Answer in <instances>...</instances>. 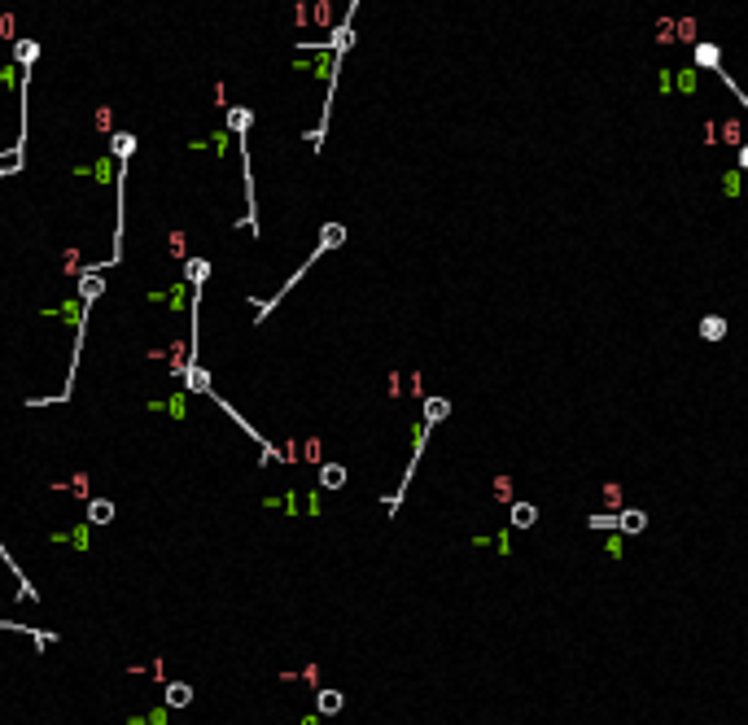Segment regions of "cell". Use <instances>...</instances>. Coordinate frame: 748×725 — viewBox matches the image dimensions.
<instances>
[{"label":"cell","instance_id":"cell-6","mask_svg":"<svg viewBox=\"0 0 748 725\" xmlns=\"http://www.w3.org/2000/svg\"><path fill=\"white\" fill-rule=\"evenodd\" d=\"M447 415H451V402H447V398H425V424H429V428H433L437 420H447Z\"/></svg>","mask_w":748,"mask_h":725},{"label":"cell","instance_id":"cell-5","mask_svg":"<svg viewBox=\"0 0 748 725\" xmlns=\"http://www.w3.org/2000/svg\"><path fill=\"white\" fill-rule=\"evenodd\" d=\"M701 337H705V341H722V337H726V319H722V315H705V319H701Z\"/></svg>","mask_w":748,"mask_h":725},{"label":"cell","instance_id":"cell-3","mask_svg":"<svg viewBox=\"0 0 748 725\" xmlns=\"http://www.w3.org/2000/svg\"><path fill=\"white\" fill-rule=\"evenodd\" d=\"M320 485L324 489H341V485H346V468H341V464H324L320 468Z\"/></svg>","mask_w":748,"mask_h":725},{"label":"cell","instance_id":"cell-8","mask_svg":"<svg viewBox=\"0 0 748 725\" xmlns=\"http://www.w3.org/2000/svg\"><path fill=\"white\" fill-rule=\"evenodd\" d=\"M341 703H346V699H341V695H337V690H320V695H315V708H320V712H324V717H333V712H341Z\"/></svg>","mask_w":748,"mask_h":725},{"label":"cell","instance_id":"cell-10","mask_svg":"<svg viewBox=\"0 0 748 725\" xmlns=\"http://www.w3.org/2000/svg\"><path fill=\"white\" fill-rule=\"evenodd\" d=\"M13 57H18V66H22V70H31V66H36V57H40V48L31 44V40H18V48H13Z\"/></svg>","mask_w":748,"mask_h":725},{"label":"cell","instance_id":"cell-13","mask_svg":"<svg viewBox=\"0 0 748 725\" xmlns=\"http://www.w3.org/2000/svg\"><path fill=\"white\" fill-rule=\"evenodd\" d=\"M740 167L748 171V144H744V149H740Z\"/></svg>","mask_w":748,"mask_h":725},{"label":"cell","instance_id":"cell-9","mask_svg":"<svg viewBox=\"0 0 748 725\" xmlns=\"http://www.w3.org/2000/svg\"><path fill=\"white\" fill-rule=\"evenodd\" d=\"M88 520H92V524H110V520H114V503L92 498V503H88Z\"/></svg>","mask_w":748,"mask_h":725},{"label":"cell","instance_id":"cell-7","mask_svg":"<svg viewBox=\"0 0 748 725\" xmlns=\"http://www.w3.org/2000/svg\"><path fill=\"white\" fill-rule=\"evenodd\" d=\"M696 66H705V70H718L722 66V53L713 44H696Z\"/></svg>","mask_w":748,"mask_h":725},{"label":"cell","instance_id":"cell-4","mask_svg":"<svg viewBox=\"0 0 748 725\" xmlns=\"http://www.w3.org/2000/svg\"><path fill=\"white\" fill-rule=\"evenodd\" d=\"M534 520H539V507L534 503H512V524L516 529H530Z\"/></svg>","mask_w":748,"mask_h":725},{"label":"cell","instance_id":"cell-12","mask_svg":"<svg viewBox=\"0 0 748 725\" xmlns=\"http://www.w3.org/2000/svg\"><path fill=\"white\" fill-rule=\"evenodd\" d=\"M206 271H210V262H202V258H188V284H193V289H202Z\"/></svg>","mask_w":748,"mask_h":725},{"label":"cell","instance_id":"cell-2","mask_svg":"<svg viewBox=\"0 0 748 725\" xmlns=\"http://www.w3.org/2000/svg\"><path fill=\"white\" fill-rule=\"evenodd\" d=\"M193 703V686L188 682H171L167 686V708H188Z\"/></svg>","mask_w":748,"mask_h":725},{"label":"cell","instance_id":"cell-1","mask_svg":"<svg viewBox=\"0 0 748 725\" xmlns=\"http://www.w3.org/2000/svg\"><path fill=\"white\" fill-rule=\"evenodd\" d=\"M617 529H622V533H643L648 516L639 512V507H626V512H617Z\"/></svg>","mask_w":748,"mask_h":725},{"label":"cell","instance_id":"cell-11","mask_svg":"<svg viewBox=\"0 0 748 725\" xmlns=\"http://www.w3.org/2000/svg\"><path fill=\"white\" fill-rule=\"evenodd\" d=\"M101 289H105V280H101V275H84V284H79V298H84V302H92Z\"/></svg>","mask_w":748,"mask_h":725}]
</instances>
